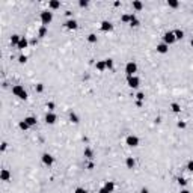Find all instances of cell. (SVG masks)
<instances>
[{"mask_svg": "<svg viewBox=\"0 0 193 193\" xmlns=\"http://www.w3.org/2000/svg\"><path fill=\"white\" fill-rule=\"evenodd\" d=\"M39 18H41V23H42V26H48L52 21H53V12L48 9V11H42L41 12V15H39Z\"/></svg>", "mask_w": 193, "mask_h": 193, "instance_id": "1", "label": "cell"}, {"mask_svg": "<svg viewBox=\"0 0 193 193\" xmlns=\"http://www.w3.org/2000/svg\"><path fill=\"white\" fill-rule=\"evenodd\" d=\"M12 94H14L15 96H18L20 100H27V92L24 91V88H23L21 85H15V86L12 88Z\"/></svg>", "mask_w": 193, "mask_h": 193, "instance_id": "2", "label": "cell"}, {"mask_svg": "<svg viewBox=\"0 0 193 193\" xmlns=\"http://www.w3.org/2000/svg\"><path fill=\"white\" fill-rule=\"evenodd\" d=\"M139 143H140V139L137 136H134V134H130V136L125 137V145H127V147H130V148L139 147Z\"/></svg>", "mask_w": 193, "mask_h": 193, "instance_id": "3", "label": "cell"}, {"mask_svg": "<svg viewBox=\"0 0 193 193\" xmlns=\"http://www.w3.org/2000/svg\"><path fill=\"white\" fill-rule=\"evenodd\" d=\"M137 72V63L136 62H127V65H125V74H127V77H131V76H134Z\"/></svg>", "mask_w": 193, "mask_h": 193, "instance_id": "4", "label": "cell"}, {"mask_svg": "<svg viewBox=\"0 0 193 193\" xmlns=\"http://www.w3.org/2000/svg\"><path fill=\"white\" fill-rule=\"evenodd\" d=\"M127 85H128V88H131V89H137L139 85H140V79H139L137 76L127 77Z\"/></svg>", "mask_w": 193, "mask_h": 193, "instance_id": "5", "label": "cell"}, {"mask_svg": "<svg viewBox=\"0 0 193 193\" xmlns=\"http://www.w3.org/2000/svg\"><path fill=\"white\" fill-rule=\"evenodd\" d=\"M175 41H177V38H175L174 32H166V33L163 35V42L167 44V45H172Z\"/></svg>", "mask_w": 193, "mask_h": 193, "instance_id": "6", "label": "cell"}, {"mask_svg": "<svg viewBox=\"0 0 193 193\" xmlns=\"http://www.w3.org/2000/svg\"><path fill=\"white\" fill-rule=\"evenodd\" d=\"M41 160H42V163H44L45 166H52V164L55 163V157H53L52 154H48V152H44L42 157H41Z\"/></svg>", "mask_w": 193, "mask_h": 193, "instance_id": "7", "label": "cell"}, {"mask_svg": "<svg viewBox=\"0 0 193 193\" xmlns=\"http://www.w3.org/2000/svg\"><path fill=\"white\" fill-rule=\"evenodd\" d=\"M45 122L48 124V125H53V124H56V121H57V116H56V113H53V112H48L47 115H45Z\"/></svg>", "mask_w": 193, "mask_h": 193, "instance_id": "8", "label": "cell"}, {"mask_svg": "<svg viewBox=\"0 0 193 193\" xmlns=\"http://www.w3.org/2000/svg\"><path fill=\"white\" fill-rule=\"evenodd\" d=\"M63 26H65L68 30H76V29L79 27V24H77V21H76L74 18H71V20H66V21H65Z\"/></svg>", "mask_w": 193, "mask_h": 193, "instance_id": "9", "label": "cell"}, {"mask_svg": "<svg viewBox=\"0 0 193 193\" xmlns=\"http://www.w3.org/2000/svg\"><path fill=\"white\" fill-rule=\"evenodd\" d=\"M100 29H101V32H112V30H113V24H112L110 21L104 20V21H101Z\"/></svg>", "mask_w": 193, "mask_h": 193, "instance_id": "10", "label": "cell"}, {"mask_svg": "<svg viewBox=\"0 0 193 193\" xmlns=\"http://www.w3.org/2000/svg\"><path fill=\"white\" fill-rule=\"evenodd\" d=\"M29 44H30V41H29L26 36H21V39H20L17 48H18V50H24V48H27V47H29Z\"/></svg>", "mask_w": 193, "mask_h": 193, "instance_id": "11", "label": "cell"}, {"mask_svg": "<svg viewBox=\"0 0 193 193\" xmlns=\"http://www.w3.org/2000/svg\"><path fill=\"white\" fill-rule=\"evenodd\" d=\"M157 53H160V55H166L167 52H169V45L167 44H164V42H160V44H157Z\"/></svg>", "mask_w": 193, "mask_h": 193, "instance_id": "12", "label": "cell"}, {"mask_svg": "<svg viewBox=\"0 0 193 193\" xmlns=\"http://www.w3.org/2000/svg\"><path fill=\"white\" fill-rule=\"evenodd\" d=\"M0 180L2 181H9L11 180V172L8 171V169H2V171H0Z\"/></svg>", "mask_w": 193, "mask_h": 193, "instance_id": "13", "label": "cell"}, {"mask_svg": "<svg viewBox=\"0 0 193 193\" xmlns=\"http://www.w3.org/2000/svg\"><path fill=\"white\" fill-rule=\"evenodd\" d=\"M48 8H50V11H56L60 8V2H57V0H50L48 2Z\"/></svg>", "mask_w": 193, "mask_h": 193, "instance_id": "14", "label": "cell"}, {"mask_svg": "<svg viewBox=\"0 0 193 193\" xmlns=\"http://www.w3.org/2000/svg\"><path fill=\"white\" fill-rule=\"evenodd\" d=\"M125 166H127V169H133L136 166V160L133 157H127L125 158Z\"/></svg>", "mask_w": 193, "mask_h": 193, "instance_id": "15", "label": "cell"}, {"mask_svg": "<svg viewBox=\"0 0 193 193\" xmlns=\"http://www.w3.org/2000/svg\"><path fill=\"white\" fill-rule=\"evenodd\" d=\"M95 68L98 69L100 72H103L104 69H107V68H106V62H104V60H98V62L95 63Z\"/></svg>", "mask_w": 193, "mask_h": 193, "instance_id": "16", "label": "cell"}, {"mask_svg": "<svg viewBox=\"0 0 193 193\" xmlns=\"http://www.w3.org/2000/svg\"><path fill=\"white\" fill-rule=\"evenodd\" d=\"M130 26H131V27H139V26H140V21L136 18V15H134V14H131V21H130Z\"/></svg>", "mask_w": 193, "mask_h": 193, "instance_id": "17", "label": "cell"}, {"mask_svg": "<svg viewBox=\"0 0 193 193\" xmlns=\"http://www.w3.org/2000/svg\"><path fill=\"white\" fill-rule=\"evenodd\" d=\"M24 121L30 125V127H35L36 125V118L35 116H27V118H24Z\"/></svg>", "mask_w": 193, "mask_h": 193, "instance_id": "18", "label": "cell"}, {"mask_svg": "<svg viewBox=\"0 0 193 193\" xmlns=\"http://www.w3.org/2000/svg\"><path fill=\"white\" fill-rule=\"evenodd\" d=\"M69 121H71L72 124H79V122H80L79 116H77V115H76L74 112H71V113H69Z\"/></svg>", "mask_w": 193, "mask_h": 193, "instance_id": "19", "label": "cell"}, {"mask_svg": "<svg viewBox=\"0 0 193 193\" xmlns=\"http://www.w3.org/2000/svg\"><path fill=\"white\" fill-rule=\"evenodd\" d=\"M121 21L125 23V24H130V21H131V14H122V15H121Z\"/></svg>", "mask_w": 193, "mask_h": 193, "instance_id": "20", "label": "cell"}, {"mask_svg": "<svg viewBox=\"0 0 193 193\" xmlns=\"http://www.w3.org/2000/svg\"><path fill=\"white\" fill-rule=\"evenodd\" d=\"M133 9L134 11H142L143 9V3L139 2V0H134V2H133Z\"/></svg>", "mask_w": 193, "mask_h": 193, "instance_id": "21", "label": "cell"}, {"mask_svg": "<svg viewBox=\"0 0 193 193\" xmlns=\"http://www.w3.org/2000/svg\"><path fill=\"white\" fill-rule=\"evenodd\" d=\"M167 6L172 9H177V8H180V2H177V0H167Z\"/></svg>", "mask_w": 193, "mask_h": 193, "instance_id": "22", "label": "cell"}, {"mask_svg": "<svg viewBox=\"0 0 193 193\" xmlns=\"http://www.w3.org/2000/svg\"><path fill=\"white\" fill-rule=\"evenodd\" d=\"M18 127H20L23 131H26V130H29V128H30V125H29V124H27L24 119H23V121H20V122H18Z\"/></svg>", "mask_w": 193, "mask_h": 193, "instance_id": "23", "label": "cell"}, {"mask_svg": "<svg viewBox=\"0 0 193 193\" xmlns=\"http://www.w3.org/2000/svg\"><path fill=\"white\" fill-rule=\"evenodd\" d=\"M174 35H175L177 41H180V39H183V38H184V32H183L181 29H177V30H174Z\"/></svg>", "mask_w": 193, "mask_h": 193, "instance_id": "24", "label": "cell"}, {"mask_svg": "<svg viewBox=\"0 0 193 193\" xmlns=\"http://www.w3.org/2000/svg\"><path fill=\"white\" fill-rule=\"evenodd\" d=\"M20 39H21V36H20V35H12V36H11V44L17 47V45H18V42H20Z\"/></svg>", "mask_w": 193, "mask_h": 193, "instance_id": "25", "label": "cell"}, {"mask_svg": "<svg viewBox=\"0 0 193 193\" xmlns=\"http://www.w3.org/2000/svg\"><path fill=\"white\" fill-rule=\"evenodd\" d=\"M96 41H98V36H96L95 33H89V35H88V42H91V44H95Z\"/></svg>", "mask_w": 193, "mask_h": 193, "instance_id": "26", "label": "cell"}, {"mask_svg": "<svg viewBox=\"0 0 193 193\" xmlns=\"http://www.w3.org/2000/svg\"><path fill=\"white\" fill-rule=\"evenodd\" d=\"M47 32H48V30H47V27H45V26H41V27H39V30H38V36H39V38H44V36L47 35Z\"/></svg>", "mask_w": 193, "mask_h": 193, "instance_id": "27", "label": "cell"}, {"mask_svg": "<svg viewBox=\"0 0 193 193\" xmlns=\"http://www.w3.org/2000/svg\"><path fill=\"white\" fill-rule=\"evenodd\" d=\"M171 109H172L174 113H180V112H181V106H180L178 103H172V104H171Z\"/></svg>", "mask_w": 193, "mask_h": 193, "instance_id": "28", "label": "cell"}, {"mask_svg": "<svg viewBox=\"0 0 193 193\" xmlns=\"http://www.w3.org/2000/svg\"><path fill=\"white\" fill-rule=\"evenodd\" d=\"M104 187H106V189H107V190H109V192L112 193V192L115 190V183H113V181H106Z\"/></svg>", "mask_w": 193, "mask_h": 193, "instance_id": "29", "label": "cell"}, {"mask_svg": "<svg viewBox=\"0 0 193 193\" xmlns=\"http://www.w3.org/2000/svg\"><path fill=\"white\" fill-rule=\"evenodd\" d=\"M83 155H85L86 158H92V157H94V152H92V150H91V148H85Z\"/></svg>", "mask_w": 193, "mask_h": 193, "instance_id": "30", "label": "cell"}, {"mask_svg": "<svg viewBox=\"0 0 193 193\" xmlns=\"http://www.w3.org/2000/svg\"><path fill=\"white\" fill-rule=\"evenodd\" d=\"M104 62H106V68L107 69H113V59H104Z\"/></svg>", "mask_w": 193, "mask_h": 193, "instance_id": "31", "label": "cell"}, {"mask_svg": "<svg viewBox=\"0 0 193 193\" xmlns=\"http://www.w3.org/2000/svg\"><path fill=\"white\" fill-rule=\"evenodd\" d=\"M186 169H187V171H190V172H193V160H189V161H187Z\"/></svg>", "mask_w": 193, "mask_h": 193, "instance_id": "32", "label": "cell"}, {"mask_svg": "<svg viewBox=\"0 0 193 193\" xmlns=\"http://www.w3.org/2000/svg\"><path fill=\"white\" fill-rule=\"evenodd\" d=\"M18 62H20V63H26V62H27V56H26V55H21V56L18 57Z\"/></svg>", "mask_w": 193, "mask_h": 193, "instance_id": "33", "label": "cell"}, {"mask_svg": "<svg viewBox=\"0 0 193 193\" xmlns=\"http://www.w3.org/2000/svg\"><path fill=\"white\" fill-rule=\"evenodd\" d=\"M136 98H137V101H143V100H145V94H143V92H137Z\"/></svg>", "mask_w": 193, "mask_h": 193, "instance_id": "34", "label": "cell"}, {"mask_svg": "<svg viewBox=\"0 0 193 193\" xmlns=\"http://www.w3.org/2000/svg\"><path fill=\"white\" fill-rule=\"evenodd\" d=\"M88 5H89L88 0H80V2H79V6H80V8H86Z\"/></svg>", "mask_w": 193, "mask_h": 193, "instance_id": "35", "label": "cell"}, {"mask_svg": "<svg viewBox=\"0 0 193 193\" xmlns=\"http://www.w3.org/2000/svg\"><path fill=\"white\" fill-rule=\"evenodd\" d=\"M42 91H44V85H42V83H38V85H36V92L41 94Z\"/></svg>", "mask_w": 193, "mask_h": 193, "instance_id": "36", "label": "cell"}, {"mask_svg": "<svg viewBox=\"0 0 193 193\" xmlns=\"http://www.w3.org/2000/svg\"><path fill=\"white\" fill-rule=\"evenodd\" d=\"M74 193H88V192H86L83 187H77V189L74 190Z\"/></svg>", "mask_w": 193, "mask_h": 193, "instance_id": "37", "label": "cell"}, {"mask_svg": "<svg viewBox=\"0 0 193 193\" xmlns=\"http://www.w3.org/2000/svg\"><path fill=\"white\" fill-rule=\"evenodd\" d=\"M47 109H48V110H53V109H55V103H53V101L47 103Z\"/></svg>", "mask_w": 193, "mask_h": 193, "instance_id": "38", "label": "cell"}, {"mask_svg": "<svg viewBox=\"0 0 193 193\" xmlns=\"http://www.w3.org/2000/svg\"><path fill=\"white\" fill-rule=\"evenodd\" d=\"M178 184H180V186H186V184H187V181H186L184 178H178Z\"/></svg>", "mask_w": 193, "mask_h": 193, "instance_id": "39", "label": "cell"}, {"mask_svg": "<svg viewBox=\"0 0 193 193\" xmlns=\"http://www.w3.org/2000/svg\"><path fill=\"white\" fill-rule=\"evenodd\" d=\"M177 125H178V128H186V122H183V121H180Z\"/></svg>", "mask_w": 193, "mask_h": 193, "instance_id": "40", "label": "cell"}, {"mask_svg": "<svg viewBox=\"0 0 193 193\" xmlns=\"http://www.w3.org/2000/svg\"><path fill=\"white\" fill-rule=\"evenodd\" d=\"M6 148H8V143H6V142H3V143H2V148H0V150H2V152H3Z\"/></svg>", "mask_w": 193, "mask_h": 193, "instance_id": "41", "label": "cell"}, {"mask_svg": "<svg viewBox=\"0 0 193 193\" xmlns=\"http://www.w3.org/2000/svg\"><path fill=\"white\" fill-rule=\"evenodd\" d=\"M98 193H110V192H109V190H107V189H106V187H101V189H100V192H98Z\"/></svg>", "mask_w": 193, "mask_h": 193, "instance_id": "42", "label": "cell"}, {"mask_svg": "<svg viewBox=\"0 0 193 193\" xmlns=\"http://www.w3.org/2000/svg\"><path fill=\"white\" fill-rule=\"evenodd\" d=\"M140 193H150V190L147 187H143V189H140Z\"/></svg>", "mask_w": 193, "mask_h": 193, "instance_id": "43", "label": "cell"}, {"mask_svg": "<svg viewBox=\"0 0 193 193\" xmlns=\"http://www.w3.org/2000/svg\"><path fill=\"white\" fill-rule=\"evenodd\" d=\"M36 42H38L36 38H35V39H30V44H32V45H36Z\"/></svg>", "mask_w": 193, "mask_h": 193, "instance_id": "44", "label": "cell"}, {"mask_svg": "<svg viewBox=\"0 0 193 193\" xmlns=\"http://www.w3.org/2000/svg\"><path fill=\"white\" fill-rule=\"evenodd\" d=\"M136 106H137V107H142V106H143V103H142V101H137V103H136Z\"/></svg>", "mask_w": 193, "mask_h": 193, "instance_id": "45", "label": "cell"}, {"mask_svg": "<svg viewBox=\"0 0 193 193\" xmlns=\"http://www.w3.org/2000/svg\"><path fill=\"white\" fill-rule=\"evenodd\" d=\"M180 193H190V192H189V190H187V189H183V190H181V192H180Z\"/></svg>", "mask_w": 193, "mask_h": 193, "instance_id": "46", "label": "cell"}, {"mask_svg": "<svg viewBox=\"0 0 193 193\" xmlns=\"http://www.w3.org/2000/svg\"><path fill=\"white\" fill-rule=\"evenodd\" d=\"M190 45H192V48H193V38L190 39Z\"/></svg>", "mask_w": 193, "mask_h": 193, "instance_id": "47", "label": "cell"}]
</instances>
